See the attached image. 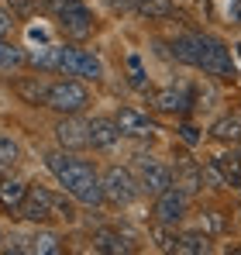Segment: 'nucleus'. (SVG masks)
Returning a JSON list of instances; mask_svg holds the SVG:
<instances>
[{"label":"nucleus","mask_w":241,"mask_h":255,"mask_svg":"<svg viewBox=\"0 0 241 255\" xmlns=\"http://www.w3.org/2000/svg\"><path fill=\"white\" fill-rule=\"evenodd\" d=\"M172 55H176V62L203 69L214 80H235L238 76L228 45L221 42V38H214V35H207V31H186V35H179L172 42Z\"/></svg>","instance_id":"obj_1"},{"label":"nucleus","mask_w":241,"mask_h":255,"mask_svg":"<svg viewBox=\"0 0 241 255\" xmlns=\"http://www.w3.org/2000/svg\"><path fill=\"white\" fill-rule=\"evenodd\" d=\"M52 176L59 179V186L76 200V204H86V207H100L104 204V186H100V172L93 169L86 159H76L73 152H52L45 155Z\"/></svg>","instance_id":"obj_2"},{"label":"nucleus","mask_w":241,"mask_h":255,"mask_svg":"<svg viewBox=\"0 0 241 255\" xmlns=\"http://www.w3.org/2000/svg\"><path fill=\"white\" fill-rule=\"evenodd\" d=\"M55 21H59V31H62L69 42H86V38L97 31V17H93V10H90L83 0H66V3L55 10Z\"/></svg>","instance_id":"obj_3"},{"label":"nucleus","mask_w":241,"mask_h":255,"mask_svg":"<svg viewBox=\"0 0 241 255\" xmlns=\"http://www.w3.org/2000/svg\"><path fill=\"white\" fill-rule=\"evenodd\" d=\"M86 104H90V90H86L83 80L66 76V80H59V83H48V100H45V107H52L55 114H80Z\"/></svg>","instance_id":"obj_4"},{"label":"nucleus","mask_w":241,"mask_h":255,"mask_svg":"<svg viewBox=\"0 0 241 255\" xmlns=\"http://www.w3.org/2000/svg\"><path fill=\"white\" fill-rule=\"evenodd\" d=\"M100 186H104V200H111L114 207H127L138 200L141 186H138V176L124 166H111V169L100 176Z\"/></svg>","instance_id":"obj_5"},{"label":"nucleus","mask_w":241,"mask_h":255,"mask_svg":"<svg viewBox=\"0 0 241 255\" xmlns=\"http://www.w3.org/2000/svg\"><path fill=\"white\" fill-rule=\"evenodd\" d=\"M134 169H138V186H141V193L159 197L165 186H172V169H169V166H162L159 159L145 155V152H138V155H134Z\"/></svg>","instance_id":"obj_6"},{"label":"nucleus","mask_w":241,"mask_h":255,"mask_svg":"<svg viewBox=\"0 0 241 255\" xmlns=\"http://www.w3.org/2000/svg\"><path fill=\"white\" fill-rule=\"evenodd\" d=\"M186 211H190V193L186 190H179L176 183L172 186H165L159 197H155V221L159 224H165V228H176L183 217H186Z\"/></svg>","instance_id":"obj_7"},{"label":"nucleus","mask_w":241,"mask_h":255,"mask_svg":"<svg viewBox=\"0 0 241 255\" xmlns=\"http://www.w3.org/2000/svg\"><path fill=\"white\" fill-rule=\"evenodd\" d=\"M17 217H24V221H31V224H48V221H55V190H48V186H28Z\"/></svg>","instance_id":"obj_8"},{"label":"nucleus","mask_w":241,"mask_h":255,"mask_svg":"<svg viewBox=\"0 0 241 255\" xmlns=\"http://www.w3.org/2000/svg\"><path fill=\"white\" fill-rule=\"evenodd\" d=\"M148 104L159 111V114H190L193 111V86L190 83H172L162 86L148 97Z\"/></svg>","instance_id":"obj_9"},{"label":"nucleus","mask_w":241,"mask_h":255,"mask_svg":"<svg viewBox=\"0 0 241 255\" xmlns=\"http://www.w3.org/2000/svg\"><path fill=\"white\" fill-rule=\"evenodd\" d=\"M55 141L66 152H83L90 148V121H83L76 114H62V121L55 125Z\"/></svg>","instance_id":"obj_10"},{"label":"nucleus","mask_w":241,"mask_h":255,"mask_svg":"<svg viewBox=\"0 0 241 255\" xmlns=\"http://www.w3.org/2000/svg\"><path fill=\"white\" fill-rule=\"evenodd\" d=\"M114 121H118L120 134H127V138H138V141H148V138L155 134V125L148 121V114H141V111H134V107H120Z\"/></svg>","instance_id":"obj_11"},{"label":"nucleus","mask_w":241,"mask_h":255,"mask_svg":"<svg viewBox=\"0 0 241 255\" xmlns=\"http://www.w3.org/2000/svg\"><path fill=\"white\" fill-rule=\"evenodd\" d=\"M10 90L28 107H45V100H48V83L41 76H17V80H10Z\"/></svg>","instance_id":"obj_12"},{"label":"nucleus","mask_w":241,"mask_h":255,"mask_svg":"<svg viewBox=\"0 0 241 255\" xmlns=\"http://www.w3.org/2000/svg\"><path fill=\"white\" fill-rule=\"evenodd\" d=\"M172 183H176L179 190H186L190 197H193V193H200V190H203V172H200V162H193V159L179 155V162H176V172H172Z\"/></svg>","instance_id":"obj_13"},{"label":"nucleus","mask_w":241,"mask_h":255,"mask_svg":"<svg viewBox=\"0 0 241 255\" xmlns=\"http://www.w3.org/2000/svg\"><path fill=\"white\" fill-rule=\"evenodd\" d=\"M210 138L221 141V145H241V111L221 114V118L210 125Z\"/></svg>","instance_id":"obj_14"},{"label":"nucleus","mask_w":241,"mask_h":255,"mask_svg":"<svg viewBox=\"0 0 241 255\" xmlns=\"http://www.w3.org/2000/svg\"><path fill=\"white\" fill-rule=\"evenodd\" d=\"M120 138V128H118V121L114 118H93L90 121V145L93 148H114Z\"/></svg>","instance_id":"obj_15"},{"label":"nucleus","mask_w":241,"mask_h":255,"mask_svg":"<svg viewBox=\"0 0 241 255\" xmlns=\"http://www.w3.org/2000/svg\"><path fill=\"white\" fill-rule=\"evenodd\" d=\"M24 193H28V183H21V179H0V207L7 214L21 211Z\"/></svg>","instance_id":"obj_16"},{"label":"nucleus","mask_w":241,"mask_h":255,"mask_svg":"<svg viewBox=\"0 0 241 255\" xmlns=\"http://www.w3.org/2000/svg\"><path fill=\"white\" fill-rule=\"evenodd\" d=\"M172 252L179 255H207L210 252V235L207 231H186V235H176V242H172Z\"/></svg>","instance_id":"obj_17"},{"label":"nucleus","mask_w":241,"mask_h":255,"mask_svg":"<svg viewBox=\"0 0 241 255\" xmlns=\"http://www.w3.org/2000/svg\"><path fill=\"white\" fill-rule=\"evenodd\" d=\"M134 14L148 17V21H159V17H172L176 14V3L172 0H127Z\"/></svg>","instance_id":"obj_18"},{"label":"nucleus","mask_w":241,"mask_h":255,"mask_svg":"<svg viewBox=\"0 0 241 255\" xmlns=\"http://www.w3.org/2000/svg\"><path fill=\"white\" fill-rule=\"evenodd\" d=\"M76 76L86 80V83L104 80V62H100V55H93V52L80 48V52H76Z\"/></svg>","instance_id":"obj_19"},{"label":"nucleus","mask_w":241,"mask_h":255,"mask_svg":"<svg viewBox=\"0 0 241 255\" xmlns=\"http://www.w3.org/2000/svg\"><path fill=\"white\" fill-rule=\"evenodd\" d=\"M93 245H97V252H111V255H120V252H131L134 249L120 231H97L93 235Z\"/></svg>","instance_id":"obj_20"},{"label":"nucleus","mask_w":241,"mask_h":255,"mask_svg":"<svg viewBox=\"0 0 241 255\" xmlns=\"http://www.w3.org/2000/svg\"><path fill=\"white\" fill-rule=\"evenodd\" d=\"M21 162V145L10 134H0V172H10Z\"/></svg>","instance_id":"obj_21"},{"label":"nucleus","mask_w":241,"mask_h":255,"mask_svg":"<svg viewBox=\"0 0 241 255\" xmlns=\"http://www.w3.org/2000/svg\"><path fill=\"white\" fill-rule=\"evenodd\" d=\"M28 252H38V255L62 252V249H59V235H52V231H38V235H31V238H28Z\"/></svg>","instance_id":"obj_22"},{"label":"nucleus","mask_w":241,"mask_h":255,"mask_svg":"<svg viewBox=\"0 0 241 255\" xmlns=\"http://www.w3.org/2000/svg\"><path fill=\"white\" fill-rule=\"evenodd\" d=\"M14 66H24V48L0 38V69H14Z\"/></svg>","instance_id":"obj_23"},{"label":"nucleus","mask_w":241,"mask_h":255,"mask_svg":"<svg viewBox=\"0 0 241 255\" xmlns=\"http://www.w3.org/2000/svg\"><path fill=\"white\" fill-rule=\"evenodd\" d=\"M217 166L224 169V179H228V186L241 190V159H238V155H221V159H217Z\"/></svg>","instance_id":"obj_24"},{"label":"nucleus","mask_w":241,"mask_h":255,"mask_svg":"<svg viewBox=\"0 0 241 255\" xmlns=\"http://www.w3.org/2000/svg\"><path fill=\"white\" fill-rule=\"evenodd\" d=\"M200 172H203V186H210V190H224V186H228V179H224V169L217 166V159L203 162Z\"/></svg>","instance_id":"obj_25"},{"label":"nucleus","mask_w":241,"mask_h":255,"mask_svg":"<svg viewBox=\"0 0 241 255\" xmlns=\"http://www.w3.org/2000/svg\"><path fill=\"white\" fill-rule=\"evenodd\" d=\"M214 100H217V93H214V86L207 83H197L193 86V111H210L214 107Z\"/></svg>","instance_id":"obj_26"},{"label":"nucleus","mask_w":241,"mask_h":255,"mask_svg":"<svg viewBox=\"0 0 241 255\" xmlns=\"http://www.w3.org/2000/svg\"><path fill=\"white\" fill-rule=\"evenodd\" d=\"M127 83L134 86V90H145V86H148V80H145V66H141L138 55H127Z\"/></svg>","instance_id":"obj_27"},{"label":"nucleus","mask_w":241,"mask_h":255,"mask_svg":"<svg viewBox=\"0 0 241 255\" xmlns=\"http://www.w3.org/2000/svg\"><path fill=\"white\" fill-rule=\"evenodd\" d=\"M55 221H76V200L66 193H55Z\"/></svg>","instance_id":"obj_28"},{"label":"nucleus","mask_w":241,"mask_h":255,"mask_svg":"<svg viewBox=\"0 0 241 255\" xmlns=\"http://www.w3.org/2000/svg\"><path fill=\"white\" fill-rule=\"evenodd\" d=\"M203 231H207V235H224V231H228L224 211H203Z\"/></svg>","instance_id":"obj_29"},{"label":"nucleus","mask_w":241,"mask_h":255,"mask_svg":"<svg viewBox=\"0 0 241 255\" xmlns=\"http://www.w3.org/2000/svg\"><path fill=\"white\" fill-rule=\"evenodd\" d=\"M152 235H155V245H159L162 252H172V242H176V235H169V231H165V224H159V221H155Z\"/></svg>","instance_id":"obj_30"},{"label":"nucleus","mask_w":241,"mask_h":255,"mask_svg":"<svg viewBox=\"0 0 241 255\" xmlns=\"http://www.w3.org/2000/svg\"><path fill=\"white\" fill-rule=\"evenodd\" d=\"M3 3H7V10H10V14H17V17H21V14H28V10L35 7V0H3Z\"/></svg>","instance_id":"obj_31"},{"label":"nucleus","mask_w":241,"mask_h":255,"mask_svg":"<svg viewBox=\"0 0 241 255\" xmlns=\"http://www.w3.org/2000/svg\"><path fill=\"white\" fill-rule=\"evenodd\" d=\"M228 21L241 28V0H228Z\"/></svg>","instance_id":"obj_32"},{"label":"nucleus","mask_w":241,"mask_h":255,"mask_svg":"<svg viewBox=\"0 0 241 255\" xmlns=\"http://www.w3.org/2000/svg\"><path fill=\"white\" fill-rule=\"evenodd\" d=\"M179 138H183L186 145H197V141H200V131H197L193 125H183L179 128Z\"/></svg>","instance_id":"obj_33"},{"label":"nucleus","mask_w":241,"mask_h":255,"mask_svg":"<svg viewBox=\"0 0 241 255\" xmlns=\"http://www.w3.org/2000/svg\"><path fill=\"white\" fill-rule=\"evenodd\" d=\"M190 3H193V10L200 17H210V10H214V0H190Z\"/></svg>","instance_id":"obj_34"},{"label":"nucleus","mask_w":241,"mask_h":255,"mask_svg":"<svg viewBox=\"0 0 241 255\" xmlns=\"http://www.w3.org/2000/svg\"><path fill=\"white\" fill-rule=\"evenodd\" d=\"M10 17H14L10 10H0V38H7V31H10V24H14Z\"/></svg>","instance_id":"obj_35"},{"label":"nucleus","mask_w":241,"mask_h":255,"mask_svg":"<svg viewBox=\"0 0 241 255\" xmlns=\"http://www.w3.org/2000/svg\"><path fill=\"white\" fill-rule=\"evenodd\" d=\"M62 3H66V0H41V7H45V10H52V14H55Z\"/></svg>","instance_id":"obj_36"},{"label":"nucleus","mask_w":241,"mask_h":255,"mask_svg":"<svg viewBox=\"0 0 241 255\" xmlns=\"http://www.w3.org/2000/svg\"><path fill=\"white\" fill-rule=\"evenodd\" d=\"M235 48H238V55H241V45H235Z\"/></svg>","instance_id":"obj_37"},{"label":"nucleus","mask_w":241,"mask_h":255,"mask_svg":"<svg viewBox=\"0 0 241 255\" xmlns=\"http://www.w3.org/2000/svg\"><path fill=\"white\" fill-rule=\"evenodd\" d=\"M0 242H3V235H0Z\"/></svg>","instance_id":"obj_38"},{"label":"nucleus","mask_w":241,"mask_h":255,"mask_svg":"<svg viewBox=\"0 0 241 255\" xmlns=\"http://www.w3.org/2000/svg\"><path fill=\"white\" fill-rule=\"evenodd\" d=\"M238 159H241V152H238Z\"/></svg>","instance_id":"obj_39"}]
</instances>
